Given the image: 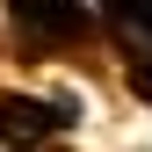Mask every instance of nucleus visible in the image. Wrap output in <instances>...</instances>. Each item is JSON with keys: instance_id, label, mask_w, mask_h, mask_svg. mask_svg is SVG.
<instances>
[{"instance_id": "f257e3e1", "label": "nucleus", "mask_w": 152, "mask_h": 152, "mask_svg": "<svg viewBox=\"0 0 152 152\" xmlns=\"http://www.w3.org/2000/svg\"><path fill=\"white\" fill-rule=\"evenodd\" d=\"M80 116V102H51V109H36V102H0V138H15V145H29V138H44V130H58Z\"/></svg>"}]
</instances>
